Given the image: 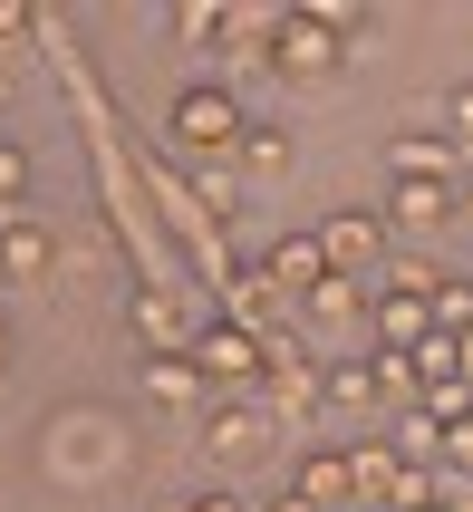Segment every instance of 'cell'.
<instances>
[{
	"instance_id": "cell-1",
	"label": "cell",
	"mask_w": 473,
	"mask_h": 512,
	"mask_svg": "<svg viewBox=\"0 0 473 512\" xmlns=\"http://www.w3.org/2000/svg\"><path fill=\"white\" fill-rule=\"evenodd\" d=\"M136 455V435L116 406H58L49 426H39V474L49 484H116Z\"/></svg>"
},
{
	"instance_id": "cell-2",
	"label": "cell",
	"mask_w": 473,
	"mask_h": 512,
	"mask_svg": "<svg viewBox=\"0 0 473 512\" xmlns=\"http://www.w3.org/2000/svg\"><path fill=\"white\" fill-rule=\"evenodd\" d=\"M165 136H174V145H194V155H232V145L251 136V116H242V97H232L223 78H194V87H174Z\"/></svg>"
},
{
	"instance_id": "cell-3",
	"label": "cell",
	"mask_w": 473,
	"mask_h": 512,
	"mask_svg": "<svg viewBox=\"0 0 473 512\" xmlns=\"http://www.w3.org/2000/svg\"><path fill=\"white\" fill-rule=\"evenodd\" d=\"M454 213H464V184L445 165H396L387 174V223L396 232H445Z\"/></svg>"
},
{
	"instance_id": "cell-4",
	"label": "cell",
	"mask_w": 473,
	"mask_h": 512,
	"mask_svg": "<svg viewBox=\"0 0 473 512\" xmlns=\"http://www.w3.org/2000/svg\"><path fill=\"white\" fill-rule=\"evenodd\" d=\"M319 252H329L338 281H358V271H387V213H367V203H348V213H329L319 223Z\"/></svg>"
},
{
	"instance_id": "cell-5",
	"label": "cell",
	"mask_w": 473,
	"mask_h": 512,
	"mask_svg": "<svg viewBox=\"0 0 473 512\" xmlns=\"http://www.w3.org/2000/svg\"><path fill=\"white\" fill-rule=\"evenodd\" d=\"M338 58H348V39H338L319 10H290V20L271 29V68L280 78H338Z\"/></svg>"
},
{
	"instance_id": "cell-6",
	"label": "cell",
	"mask_w": 473,
	"mask_h": 512,
	"mask_svg": "<svg viewBox=\"0 0 473 512\" xmlns=\"http://www.w3.org/2000/svg\"><path fill=\"white\" fill-rule=\"evenodd\" d=\"M194 368H203V387H223V397H251V387H261V339H251V329H203L194 339Z\"/></svg>"
},
{
	"instance_id": "cell-7",
	"label": "cell",
	"mask_w": 473,
	"mask_h": 512,
	"mask_svg": "<svg viewBox=\"0 0 473 512\" xmlns=\"http://www.w3.org/2000/svg\"><path fill=\"white\" fill-rule=\"evenodd\" d=\"M261 445H271V416H261L251 397H232V406L203 416V464H223V474H232V464H251Z\"/></svg>"
},
{
	"instance_id": "cell-8",
	"label": "cell",
	"mask_w": 473,
	"mask_h": 512,
	"mask_svg": "<svg viewBox=\"0 0 473 512\" xmlns=\"http://www.w3.org/2000/svg\"><path fill=\"white\" fill-rule=\"evenodd\" d=\"M49 261H58V242L39 223H0V281H10V290H39Z\"/></svg>"
},
{
	"instance_id": "cell-9",
	"label": "cell",
	"mask_w": 473,
	"mask_h": 512,
	"mask_svg": "<svg viewBox=\"0 0 473 512\" xmlns=\"http://www.w3.org/2000/svg\"><path fill=\"white\" fill-rule=\"evenodd\" d=\"M271 281H290L300 300L338 281V271H329V252H319V232H280V242H271Z\"/></svg>"
},
{
	"instance_id": "cell-10",
	"label": "cell",
	"mask_w": 473,
	"mask_h": 512,
	"mask_svg": "<svg viewBox=\"0 0 473 512\" xmlns=\"http://www.w3.org/2000/svg\"><path fill=\"white\" fill-rule=\"evenodd\" d=\"M290 493H300L309 512H338L348 493H358V464H348V455H309L300 474H290Z\"/></svg>"
},
{
	"instance_id": "cell-11",
	"label": "cell",
	"mask_w": 473,
	"mask_h": 512,
	"mask_svg": "<svg viewBox=\"0 0 473 512\" xmlns=\"http://www.w3.org/2000/svg\"><path fill=\"white\" fill-rule=\"evenodd\" d=\"M203 397V368H194V348L174 358V348H155L145 358V406H194Z\"/></svg>"
},
{
	"instance_id": "cell-12",
	"label": "cell",
	"mask_w": 473,
	"mask_h": 512,
	"mask_svg": "<svg viewBox=\"0 0 473 512\" xmlns=\"http://www.w3.org/2000/svg\"><path fill=\"white\" fill-rule=\"evenodd\" d=\"M387 397V377L367 368V358H338V368H319V406H338V416H358V406Z\"/></svg>"
},
{
	"instance_id": "cell-13",
	"label": "cell",
	"mask_w": 473,
	"mask_h": 512,
	"mask_svg": "<svg viewBox=\"0 0 473 512\" xmlns=\"http://www.w3.org/2000/svg\"><path fill=\"white\" fill-rule=\"evenodd\" d=\"M377 339H387V348H425V339H435V310H425V300H396V290H387V310H377Z\"/></svg>"
},
{
	"instance_id": "cell-14",
	"label": "cell",
	"mask_w": 473,
	"mask_h": 512,
	"mask_svg": "<svg viewBox=\"0 0 473 512\" xmlns=\"http://www.w3.org/2000/svg\"><path fill=\"white\" fill-rule=\"evenodd\" d=\"M232 155H242L251 174H290V126H251V136L232 145Z\"/></svg>"
},
{
	"instance_id": "cell-15",
	"label": "cell",
	"mask_w": 473,
	"mask_h": 512,
	"mask_svg": "<svg viewBox=\"0 0 473 512\" xmlns=\"http://www.w3.org/2000/svg\"><path fill=\"white\" fill-rule=\"evenodd\" d=\"M435 116H445V145H473V78H454Z\"/></svg>"
},
{
	"instance_id": "cell-16",
	"label": "cell",
	"mask_w": 473,
	"mask_h": 512,
	"mask_svg": "<svg viewBox=\"0 0 473 512\" xmlns=\"http://www.w3.org/2000/svg\"><path fill=\"white\" fill-rule=\"evenodd\" d=\"M416 368H425V377H454V368H464V339H454V329H435V339L416 348Z\"/></svg>"
},
{
	"instance_id": "cell-17",
	"label": "cell",
	"mask_w": 473,
	"mask_h": 512,
	"mask_svg": "<svg viewBox=\"0 0 473 512\" xmlns=\"http://www.w3.org/2000/svg\"><path fill=\"white\" fill-rule=\"evenodd\" d=\"M29 194V155H20V145H0V203H20Z\"/></svg>"
},
{
	"instance_id": "cell-18",
	"label": "cell",
	"mask_w": 473,
	"mask_h": 512,
	"mask_svg": "<svg viewBox=\"0 0 473 512\" xmlns=\"http://www.w3.org/2000/svg\"><path fill=\"white\" fill-rule=\"evenodd\" d=\"M10 358H20V329H10V310H0V377H10Z\"/></svg>"
},
{
	"instance_id": "cell-19",
	"label": "cell",
	"mask_w": 473,
	"mask_h": 512,
	"mask_svg": "<svg viewBox=\"0 0 473 512\" xmlns=\"http://www.w3.org/2000/svg\"><path fill=\"white\" fill-rule=\"evenodd\" d=\"M184 512H242V503H232V493H203V503H184Z\"/></svg>"
},
{
	"instance_id": "cell-20",
	"label": "cell",
	"mask_w": 473,
	"mask_h": 512,
	"mask_svg": "<svg viewBox=\"0 0 473 512\" xmlns=\"http://www.w3.org/2000/svg\"><path fill=\"white\" fill-rule=\"evenodd\" d=\"M454 223H473V184H464V213H454Z\"/></svg>"
},
{
	"instance_id": "cell-21",
	"label": "cell",
	"mask_w": 473,
	"mask_h": 512,
	"mask_svg": "<svg viewBox=\"0 0 473 512\" xmlns=\"http://www.w3.org/2000/svg\"><path fill=\"white\" fill-rule=\"evenodd\" d=\"M271 512H309V503H300V493H290V503H271Z\"/></svg>"
}]
</instances>
